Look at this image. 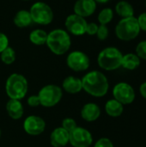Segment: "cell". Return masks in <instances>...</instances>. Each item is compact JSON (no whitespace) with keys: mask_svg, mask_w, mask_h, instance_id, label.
Wrapping results in <instances>:
<instances>
[{"mask_svg":"<svg viewBox=\"0 0 146 147\" xmlns=\"http://www.w3.org/2000/svg\"><path fill=\"white\" fill-rule=\"evenodd\" d=\"M83 90L95 97H102L107 95L109 84L107 77L99 71H91L82 78Z\"/></svg>","mask_w":146,"mask_h":147,"instance_id":"1","label":"cell"},{"mask_svg":"<svg viewBox=\"0 0 146 147\" xmlns=\"http://www.w3.org/2000/svg\"><path fill=\"white\" fill-rule=\"evenodd\" d=\"M46 44L56 55L65 54L71 47V37L63 29H54L47 34Z\"/></svg>","mask_w":146,"mask_h":147,"instance_id":"2","label":"cell"},{"mask_svg":"<svg viewBox=\"0 0 146 147\" xmlns=\"http://www.w3.org/2000/svg\"><path fill=\"white\" fill-rule=\"evenodd\" d=\"M28 90V84L27 78L19 73L11 74L5 83V92L9 99L22 100Z\"/></svg>","mask_w":146,"mask_h":147,"instance_id":"3","label":"cell"},{"mask_svg":"<svg viewBox=\"0 0 146 147\" xmlns=\"http://www.w3.org/2000/svg\"><path fill=\"white\" fill-rule=\"evenodd\" d=\"M123 54L116 47H109L102 50L98 55L99 66L105 71H114L121 66Z\"/></svg>","mask_w":146,"mask_h":147,"instance_id":"4","label":"cell"},{"mask_svg":"<svg viewBox=\"0 0 146 147\" xmlns=\"http://www.w3.org/2000/svg\"><path fill=\"white\" fill-rule=\"evenodd\" d=\"M140 31L138 20L134 16L122 18L115 28L116 36L124 41H130L136 39Z\"/></svg>","mask_w":146,"mask_h":147,"instance_id":"5","label":"cell"},{"mask_svg":"<svg viewBox=\"0 0 146 147\" xmlns=\"http://www.w3.org/2000/svg\"><path fill=\"white\" fill-rule=\"evenodd\" d=\"M38 96L41 106L45 108H52L61 101L63 90L58 85L47 84L40 89Z\"/></svg>","mask_w":146,"mask_h":147,"instance_id":"6","label":"cell"},{"mask_svg":"<svg viewBox=\"0 0 146 147\" xmlns=\"http://www.w3.org/2000/svg\"><path fill=\"white\" fill-rule=\"evenodd\" d=\"M29 12L33 22L40 25H47L53 19V12L51 7L43 2L34 3Z\"/></svg>","mask_w":146,"mask_h":147,"instance_id":"7","label":"cell"},{"mask_svg":"<svg viewBox=\"0 0 146 147\" xmlns=\"http://www.w3.org/2000/svg\"><path fill=\"white\" fill-rule=\"evenodd\" d=\"M114 99L117 100L123 105L131 104L135 100V91L133 88L126 82H120L115 84L113 89Z\"/></svg>","mask_w":146,"mask_h":147,"instance_id":"8","label":"cell"},{"mask_svg":"<svg viewBox=\"0 0 146 147\" xmlns=\"http://www.w3.org/2000/svg\"><path fill=\"white\" fill-rule=\"evenodd\" d=\"M67 66L74 71H83L89 67V58L81 51L71 52L66 59Z\"/></svg>","mask_w":146,"mask_h":147,"instance_id":"9","label":"cell"},{"mask_svg":"<svg viewBox=\"0 0 146 147\" xmlns=\"http://www.w3.org/2000/svg\"><path fill=\"white\" fill-rule=\"evenodd\" d=\"M69 143L72 147H89L93 143V137L89 130L77 127L70 133Z\"/></svg>","mask_w":146,"mask_h":147,"instance_id":"10","label":"cell"},{"mask_svg":"<svg viewBox=\"0 0 146 147\" xmlns=\"http://www.w3.org/2000/svg\"><path fill=\"white\" fill-rule=\"evenodd\" d=\"M23 129L28 135H40L46 129V121L40 116L29 115L23 121Z\"/></svg>","mask_w":146,"mask_h":147,"instance_id":"11","label":"cell"},{"mask_svg":"<svg viewBox=\"0 0 146 147\" xmlns=\"http://www.w3.org/2000/svg\"><path fill=\"white\" fill-rule=\"evenodd\" d=\"M65 27L71 34L74 35H83L86 31L87 22L83 17L72 14L67 16L65 20Z\"/></svg>","mask_w":146,"mask_h":147,"instance_id":"12","label":"cell"},{"mask_svg":"<svg viewBox=\"0 0 146 147\" xmlns=\"http://www.w3.org/2000/svg\"><path fill=\"white\" fill-rule=\"evenodd\" d=\"M96 9L95 0H77L74 5V12L82 17H87L94 14Z\"/></svg>","mask_w":146,"mask_h":147,"instance_id":"13","label":"cell"},{"mask_svg":"<svg viewBox=\"0 0 146 147\" xmlns=\"http://www.w3.org/2000/svg\"><path fill=\"white\" fill-rule=\"evenodd\" d=\"M70 134L63 127L55 128L50 135V143L53 147H64L69 144Z\"/></svg>","mask_w":146,"mask_h":147,"instance_id":"14","label":"cell"},{"mask_svg":"<svg viewBox=\"0 0 146 147\" xmlns=\"http://www.w3.org/2000/svg\"><path fill=\"white\" fill-rule=\"evenodd\" d=\"M101 113V109L96 103L89 102L83 105V107L82 108L81 117L88 122H93L98 120Z\"/></svg>","mask_w":146,"mask_h":147,"instance_id":"15","label":"cell"},{"mask_svg":"<svg viewBox=\"0 0 146 147\" xmlns=\"http://www.w3.org/2000/svg\"><path fill=\"white\" fill-rule=\"evenodd\" d=\"M6 111L8 115L13 120H19L24 114V108L21 100L9 99L6 103Z\"/></svg>","mask_w":146,"mask_h":147,"instance_id":"16","label":"cell"},{"mask_svg":"<svg viewBox=\"0 0 146 147\" xmlns=\"http://www.w3.org/2000/svg\"><path fill=\"white\" fill-rule=\"evenodd\" d=\"M62 88L65 92L69 94H77L83 90L82 79L74 76H68L64 79Z\"/></svg>","mask_w":146,"mask_h":147,"instance_id":"17","label":"cell"},{"mask_svg":"<svg viewBox=\"0 0 146 147\" xmlns=\"http://www.w3.org/2000/svg\"><path fill=\"white\" fill-rule=\"evenodd\" d=\"M105 111L111 117H119L124 111V105L115 99H111L106 102Z\"/></svg>","mask_w":146,"mask_h":147,"instance_id":"18","label":"cell"},{"mask_svg":"<svg viewBox=\"0 0 146 147\" xmlns=\"http://www.w3.org/2000/svg\"><path fill=\"white\" fill-rule=\"evenodd\" d=\"M140 62H141L140 59L138 57L137 54L130 53L123 55L121 66L126 70L133 71V70H136L140 65Z\"/></svg>","mask_w":146,"mask_h":147,"instance_id":"19","label":"cell"},{"mask_svg":"<svg viewBox=\"0 0 146 147\" xmlns=\"http://www.w3.org/2000/svg\"><path fill=\"white\" fill-rule=\"evenodd\" d=\"M115 11L122 18L132 17L134 15V9L133 5L126 1H120L115 6Z\"/></svg>","mask_w":146,"mask_h":147,"instance_id":"20","label":"cell"},{"mask_svg":"<svg viewBox=\"0 0 146 147\" xmlns=\"http://www.w3.org/2000/svg\"><path fill=\"white\" fill-rule=\"evenodd\" d=\"M33 20L30 12L28 10H20L16 13L14 17V23L18 28H25L32 23Z\"/></svg>","mask_w":146,"mask_h":147,"instance_id":"21","label":"cell"},{"mask_svg":"<svg viewBox=\"0 0 146 147\" xmlns=\"http://www.w3.org/2000/svg\"><path fill=\"white\" fill-rule=\"evenodd\" d=\"M47 34H46V32L42 29H35L30 33L29 40L34 45L37 46L44 45L46 42Z\"/></svg>","mask_w":146,"mask_h":147,"instance_id":"22","label":"cell"},{"mask_svg":"<svg viewBox=\"0 0 146 147\" xmlns=\"http://www.w3.org/2000/svg\"><path fill=\"white\" fill-rule=\"evenodd\" d=\"M1 60L5 65H11L15 60V50L10 47H7L2 53H1Z\"/></svg>","mask_w":146,"mask_h":147,"instance_id":"23","label":"cell"},{"mask_svg":"<svg viewBox=\"0 0 146 147\" xmlns=\"http://www.w3.org/2000/svg\"><path fill=\"white\" fill-rule=\"evenodd\" d=\"M114 17V11L110 8L103 9L98 15V22L101 25H107L109 23Z\"/></svg>","mask_w":146,"mask_h":147,"instance_id":"24","label":"cell"},{"mask_svg":"<svg viewBox=\"0 0 146 147\" xmlns=\"http://www.w3.org/2000/svg\"><path fill=\"white\" fill-rule=\"evenodd\" d=\"M77 127V122H76V121L73 118L67 117V118H65L62 121L61 127H63L65 130H66L69 134L71 133Z\"/></svg>","mask_w":146,"mask_h":147,"instance_id":"25","label":"cell"},{"mask_svg":"<svg viewBox=\"0 0 146 147\" xmlns=\"http://www.w3.org/2000/svg\"><path fill=\"white\" fill-rule=\"evenodd\" d=\"M136 54L140 59L146 60V40H143L137 45Z\"/></svg>","mask_w":146,"mask_h":147,"instance_id":"26","label":"cell"},{"mask_svg":"<svg viewBox=\"0 0 146 147\" xmlns=\"http://www.w3.org/2000/svg\"><path fill=\"white\" fill-rule=\"evenodd\" d=\"M97 38L100 40H104L108 38V28L107 25H100L98 26V29L96 32Z\"/></svg>","mask_w":146,"mask_h":147,"instance_id":"27","label":"cell"},{"mask_svg":"<svg viewBox=\"0 0 146 147\" xmlns=\"http://www.w3.org/2000/svg\"><path fill=\"white\" fill-rule=\"evenodd\" d=\"M94 147H114V144L108 138H101L96 142Z\"/></svg>","mask_w":146,"mask_h":147,"instance_id":"28","label":"cell"},{"mask_svg":"<svg viewBox=\"0 0 146 147\" xmlns=\"http://www.w3.org/2000/svg\"><path fill=\"white\" fill-rule=\"evenodd\" d=\"M27 103L31 108H36V107L40 106V99H39L38 95H36V96L35 95L30 96L28 98V100H27Z\"/></svg>","mask_w":146,"mask_h":147,"instance_id":"29","label":"cell"},{"mask_svg":"<svg viewBox=\"0 0 146 147\" xmlns=\"http://www.w3.org/2000/svg\"><path fill=\"white\" fill-rule=\"evenodd\" d=\"M97 29H98V25L96 23H95V22L87 23L85 33H87L89 35H95V34H96Z\"/></svg>","mask_w":146,"mask_h":147,"instance_id":"30","label":"cell"},{"mask_svg":"<svg viewBox=\"0 0 146 147\" xmlns=\"http://www.w3.org/2000/svg\"><path fill=\"white\" fill-rule=\"evenodd\" d=\"M137 20H138V23H139L140 30L146 32V12H144L141 15H139Z\"/></svg>","mask_w":146,"mask_h":147,"instance_id":"31","label":"cell"},{"mask_svg":"<svg viewBox=\"0 0 146 147\" xmlns=\"http://www.w3.org/2000/svg\"><path fill=\"white\" fill-rule=\"evenodd\" d=\"M7 47H9V39H8V37L4 34L0 33V53Z\"/></svg>","mask_w":146,"mask_h":147,"instance_id":"32","label":"cell"},{"mask_svg":"<svg viewBox=\"0 0 146 147\" xmlns=\"http://www.w3.org/2000/svg\"><path fill=\"white\" fill-rule=\"evenodd\" d=\"M139 92L141 94V96L146 100V82L143 83L140 87H139Z\"/></svg>","mask_w":146,"mask_h":147,"instance_id":"33","label":"cell"},{"mask_svg":"<svg viewBox=\"0 0 146 147\" xmlns=\"http://www.w3.org/2000/svg\"><path fill=\"white\" fill-rule=\"evenodd\" d=\"M109 0H95L96 3H108Z\"/></svg>","mask_w":146,"mask_h":147,"instance_id":"34","label":"cell"},{"mask_svg":"<svg viewBox=\"0 0 146 147\" xmlns=\"http://www.w3.org/2000/svg\"><path fill=\"white\" fill-rule=\"evenodd\" d=\"M1 134H2V133H1V129H0V138H1Z\"/></svg>","mask_w":146,"mask_h":147,"instance_id":"35","label":"cell"},{"mask_svg":"<svg viewBox=\"0 0 146 147\" xmlns=\"http://www.w3.org/2000/svg\"><path fill=\"white\" fill-rule=\"evenodd\" d=\"M145 7H146V0H145Z\"/></svg>","mask_w":146,"mask_h":147,"instance_id":"36","label":"cell"},{"mask_svg":"<svg viewBox=\"0 0 146 147\" xmlns=\"http://www.w3.org/2000/svg\"><path fill=\"white\" fill-rule=\"evenodd\" d=\"M25 1H28V0H25Z\"/></svg>","mask_w":146,"mask_h":147,"instance_id":"37","label":"cell"}]
</instances>
